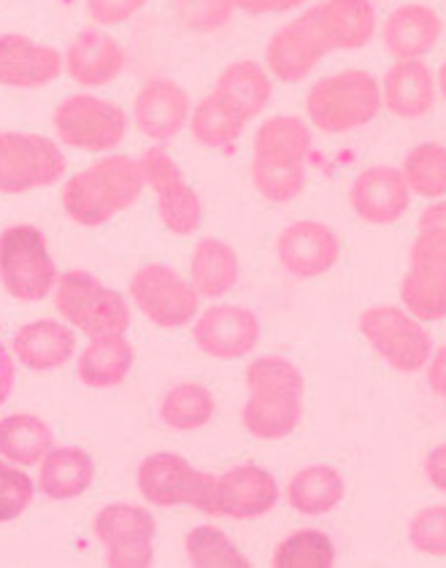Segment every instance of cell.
Here are the masks:
<instances>
[{
	"label": "cell",
	"mask_w": 446,
	"mask_h": 568,
	"mask_svg": "<svg viewBox=\"0 0 446 568\" xmlns=\"http://www.w3.org/2000/svg\"><path fill=\"white\" fill-rule=\"evenodd\" d=\"M144 171L128 154H107L82 174L71 176L63 187L68 217L84 227H98L133 206L144 193Z\"/></svg>",
	"instance_id": "obj_1"
},
{
	"label": "cell",
	"mask_w": 446,
	"mask_h": 568,
	"mask_svg": "<svg viewBox=\"0 0 446 568\" xmlns=\"http://www.w3.org/2000/svg\"><path fill=\"white\" fill-rule=\"evenodd\" d=\"M246 390L241 419L252 436L263 442H278L295 434L303 415V393L306 382L284 357H260L246 368Z\"/></svg>",
	"instance_id": "obj_2"
},
{
	"label": "cell",
	"mask_w": 446,
	"mask_h": 568,
	"mask_svg": "<svg viewBox=\"0 0 446 568\" xmlns=\"http://www.w3.org/2000/svg\"><path fill=\"white\" fill-rule=\"evenodd\" d=\"M384 109L379 79L363 68H346L314 84L306 95V116L320 133L344 135L368 125Z\"/></svg>",
	"instance_id": "obj_3"
},
{
	"label": "cell",
	"mask_w": 446,
	"mask_h": 568,
	"mask_svg": "<svg viewBox=\"0 0 446 568\" xmlns=\"http://www.w3.org/2000/svg\"><path fill=\"white\" fill-rule=\"evenodd\" d=\"M54 308L73 328L95 336H125L130 325L128 301L87 271H65L54 284Z\"/></svg>",
	"instance_id": "obj_4"
},
{
	"label": "cell",
	"mask_w": 446,
	"mask_h": 568,
	"mask_svg": "<svg viewBox=\"0 0 446 568\" xmlns=\"http://www.w3.org/2000/svg\"><path fill=\"white\" fill-rule=\"evenodd\" d=\"M361 333L376 355L401 374L423 372L433 355L430 331L404 306H371L361 314Z\"/></svg>",
	"instance_id": "obj_5"
},
{
	"label": "cell",
	"mask_w": 446,
	"mask_h": 568,
	"mask_svg": "<svg viewBox=\"0 0 446 568\" xmlns=\"http://www.w3.org/2000/svg\"><path fill=\"white\" fill-rule=\"evenodd\" d=\"M58 280L41 231L33 225H14L0 233V282L11 298L39 304L54 293Z\"/></svg>",
	"instance_id": "obj_6"
},
{
	"label": "cell",
	"mask_w": 446,
	"mask_h": 568,
	"mask_svg": "<svg viewBox=\"0 0 446 568\" xmlns=\"http://www.w3.org/2000/svg\"><path fill=\"white\" fill-rule=\"evenodd\" d=\"M139 493L154 506H195L216 517V477L197 471L182 455L154 453L139 466Z\"/></svg>",
	"instance_id": "obj_7"
},
{
	"label": "cell",
	"mask_w": 446,
	"mask_h": 568,
	"mask_svg": "<svg viewBox=\"0 0 446 568\" xmlns=\"http://www.w3.org/2000/svg\"><path fill=\"white\" fill-rule=\"evenodd\" d=\"M65 154L47 135L0 133V195H22L63 179Z\"/></svg>",
	"instance_id": "obj_8"
},
{
	"label": "cell",
	"mask_w": 446,
	"mask_h": 568,
	"mask_svg": "<svg viewBox=\"0 0 446 568\" xmlns=\"http://www.w3.org/2000/svg\"><path fill=\"white\" fill-rule=\"evenodd\" d=\"M52 125L63 144L79 152H111L125 141L128 114L95 95H73L58 106Z\"/></svg>",
	"instance_id": "obj_9"
},
{
	"label": "cell",
	"mask_w": 446,
	"mask_h": 568,
	"mask_svg": "<svg viewBox=\"0 0 446 568\" xmlns=\"http://www.w3.org/2000/svg\"><path fill=\"white\" fill-rule=\"evenodd\" d=\"M130 295L141 314L158 328H184L197 317L201 295L179 271L163 263H146L135 271Z\"/></svg>",
	"instance_id": "obj_10"
},
{
	"label": "cell",
	"mask_w": 446,
	"mask_h": 568,
	"mask_svg": "<svg viewBox=\"0 0 446 568\" xmlns=\"http://www.w3.org/2000/svg\"><path fill=\"white\" fill-rule=\"evenodd\" d=\"M401 304L425 325L446 320V236L417 231L401 280Z\"/></svg>",
	"instance_id": "obj_11"
},
{
	"label": "cell",
	"mask_w": 446,
	"mask_h": 568,
	"mask_svg": "<svg viewBox=\"0 0 446 568\" xmlns=\"http://www.w3.org/2000/svg\"><path fill=\"white\" fill-rule=\"evenodd\" d=\"M139 163L141 171H144L146 184L154 190V197H158L160 222L165 225V231L176 233V236H192L203 222L201 197L184 182L182 171L173 163L171 154L160 150V146H152V150L144 152Z\"/></svg>",
	"instance_id": "obj_12"
},
{
	"label": "cell",
	"mask_w": 446,
	"mask_h": 568,
	"mask_svg": "<svg viewBox=\"0 0 446 568\" xmlns=\"http://www.w3.org/2000/svg\"><path fill=\"white\" fill-rule=\"evenodd\" d=\"M327 52L333 49L322 33L314 9H308L276 30L265 49V68L278 82L297 84L317 68Z\"/></svg>",
	"instance_id": "obj_13"
},
{
	"label": "cell",
	"mask_w": 446,
	"mask_h": 568,
	"mask_svg": "<svg viewBox=\"0 0 446 568\" xmlns=\"http://www.w3.org/2000/svg\"><path fill=\"white\" fill-rule=\"evenodd\" d=\"M276 257L295 280H317L333 271L341 257V239L331 225L301 220L284 227L276 241Z\"/></svg>",
	"instance_id": "obj_14"
},
{
	"label": "cell",
	"mask_w": 446,
	"mask_h": 568,
	"mask_svg": "<svg viewBox=\"0 0 446 568\" xmlns=\"http://www.w3.org/2000/svg\"><path fill=\"white\" fill-rule=\"evenodd\" d=\"M192 336L203 355L216 357V361H241L255 349L260 320L252 308L216 304L197 314Z\"/></svg>",
	"instance_id": "obj_15"
},
{
	"label": "cell",
	"mask_w": 446,
	"mask_h": 568,
	"mask_svg": "<svg viewBox=\"0 0 446 568\" xmlns=\"http://www.w3.org/2000/svg\"><path fill=\"white\" fill-rule=\"evenodd\" d=\"M352 212L371 225H393L406 214L412 203V190L404 171L393 165H374L365 169L361 176L352 182L349 190Z\"/></svg>",
	"instance_id": "obj_16"
},
{
	"label": "cell",
	"mask_w": 446,
	"mask_h": 568,
	"mask_svg": "<svg viewBox=\"0 0 446 568\" xmlns=\"http://www.w3.org/2000/svg\"><path fill=\"white\" fill-rule=\"evenodd\" d=\"M65 58L54 47L39 44L28 36H0V84L3 88L39 90L60 79Z\"/></svg>",
	"instance_id": "obj_17"
},
{
	"label": "cell",
	"mask_w": 446,
	"mask_h": 568,
	"mask_svg": "<svg viewBox=\"0 0 446 568\" xmlns=\"http://www.w3.org/2000/svg\"><path fill=\"white\" fill-rule=\"evenodd\" d=\"M192 101L187 90L173 79H152L141 88L133 103L135 128L152 141H171L187 128Z\"/></svg>",
	"instance_id": "obj_18"
},
{
	"label": "cell",
	"mask_w": 446,
	"mask_h": 568,
	"mask_svg": "<svg viewBox=\"0 0 446 568\" xmlns=\"http://www.w3.org/2000/svg\"><path fill=\"white\" fill-rule=\"evenodd\" d=\"M278 501L274 474L260 466H235L216 477V517L255 520L268 515Z\"/></svg>",
	"instance_id": "obj_19"
},
{
	"label": "cell",
	"mask_w": 446,
	"mask_h": 568,
	"mask_svg": "<svg viewBox=\"0 0 446 568\" xmlns=\"http://www.w3.org/2000/svg\"><path fill=\"white\" fill-rule=\"evenodd\" d=\"M444 22L425 3H404L382 22V44L395 60H423L442 41Z\"/></svg>",
	"instance_id": "obj_20"
},
{
	"label": "cell",
	"mask_w": 446,
	"mask_h": 568,
	"mask_svg": "<svg viewBox=\"0 0 446 568\" xmlns=\"http://www.w3.org/2000/svg\"><path fill=\"white\" fill-rule=\"evenodd\" d=\"M128 54L101 28H87L65 54V71L79 88H107L125 71Z\"/></svg>",
	"instance_id": "obj_21"
},
{
	"label": "cell",
	"mask_w": 446,
	"mask_h": 568,
	"mask_svg": "<svg viewBox=\"0 0 446 568\" xmlns=\"http://www.w3.org/2000/svg\"><path fill=\"white\" fill-rule=\"evenodd\" d=\"M438 82L425 60H395L382 82L384 109L401 120H419L436 103Z\"/></svg>",
	"instance_id": "obj_22"
},
{
	"label": "cell",
	"mask_w": 446,
	"mask_h": 568,
	"mask_svg": "<svg viewBox=\"0 0 446 568\" xmlns=\"http://www.w3.org/2000/svg\"><path fill=\"white\" fill-rule=\"evenodd\" d=\"M331 49L355 52L376 36V11L371 0H322L312 6Z\"/></svg>",
	"instance_id": "obj_23"
},
{
	"label": "cell",
	"mask_w": 446,
	"mask_h": 568,
	"mask_svg": "<svg viewBox=\"0 0 446 568\" xmlns=\"http://www.w3.org/2000/svg\"><path fill=\"white\" fill-rule=\"evenodd\" d=\"M77 349V336L58 320H39L17 331L14 355L30 372H52L65 366Z\"/></svg>",
	"instance_id": "obj_24"
},
{
	"label": "cell",
	"mask_w": 446,
	"mask_h": 568,
	"mask_svg": "<svg viewBox=\"0 0 446 568\" xmlns=\"http://www.w3.org/2000/svg\"><path fill=\"white\" fill-rule=\"evenodd\" d=\"M241 274L239 255L222 239H201L192 250L190 282L201 298H222L235 287Z\"/></svg>",
	"instance_id": "obj_25"
},
{
	"label": "cell",
	"mask_w": 446,
	"mask_h": 568,
	"mask_svg": "<svg viewBox=\"0 0 446 568\" xmlns=\"http://www.w3.org/2000/svg\"><path fill=\"white\" fill-rule=\"evenodd\" d=\"M95 479V463L84 449L58 447L49 449L41 460L39 487L52 501H71L79 498Z\"/></svg>",
	"instance_id": "obj_26"
},
{
	"label": "cell",
	"mask_w": 446,
	"mask_h": 568,
	"mask_svg": "<svg viewBox=\"0 0 446 568\" xmlns=\"http://www.w3.org/2000/svg\"><path fill=\"white\" fill-rule=\"evenodd\" d=\"M214 92L252 122L268 109L271 95H274V82H271L268 68L252 63V60H235L216 77Z\"/></svg>",
	"instance_id": "obj_27"
},
{
	"label": "cell",
	"mask_w": 446,
	"mask_h": 568,
	"mask_svg": "<svg viewBox=\"0 0 446 568\" xmlns=\"http://www.w3.org/2000/svg\"><path fill=\"white\" fill-rule=\"evenodd\" d=\"M130 368H133V347L125 336H95L79 355L77 374L87 387L109 390L128 379Z\"/></svg>",
	"instance_id": "obj_28"
},
{
	"label": "cell",
	"mask_w": 446,
	"mask_h": 568,
	"mask_svg": "<svg viewBox=\"0 0 446 568\" xmlns=\"http://www.w3.org/2000/svg\"><path fill=\"white\" fill-rule=\"evenodd\" d=\"M246 125H250V120L216 92L203 98L190 116L192 139L206 150L216 152L233 150L235 141L244 135Z\"/></svg>",
	"instance_id": "obj_29"
},
{
	"label": "cell",
	"mask_w": 446,
	"mask_h": 568,
	"mask_svg": "<svg viewBox=\"0 0 446 568\" xmlns=\"http://www.w3.org/2000/svg\"><path fill=\"white\" fill-rule=\"evenodd\" d=\"M312 152V131L297 116H274L265 120L255 133V160L282 165H306Z\"/></svg>",
	"instance_id": "obj_30"
},
{
	"label": "cell",
	"mask_w": 446,
	"mask_h": 568,
	"mask_svg": "<svg viewBox=\"0 0 446 568\" xmlns=\"http://www.w3.org/2000/svg\"><path fill=\"white\" fill-rule=\"evenodd\" d=\"M344 498V477L333 466L301 468L287 485V501L306 517H320L333 511Z\"/></svg>",
	"instance_id": "obj_31"
},
{
	"label": "cell",
	"mask_w": 446,
	"mask_h": 568,
	"mask_svg": "<svg viewBox=\"0 0 446 568\" xmlns=\"http://www.w3.org/2000/svg\"><path fill=\"white\" fill-rule=\"evenodd\" d=\"M52 449V430L36 415H9L0 419V455L14 466H36Z\"/></svg>",
	"instance_id": "obj_32"
},
{
	"label": "cell",
	"mask_w": 446,
	"mask_h": 568,
	"mask_svg": "<svg viewBox=\"0 0 446 568\" xmlns=\"http://www.w3.org/2000/svg\"><path fill=\"white\" fill-rule=\"evenodd\" d=\"M216 412L214 395L197 382H184L165 395L160 404V419L179 434H192L212 423Z\"/></svg>",
	"instance_id": "obj_33"
},
{
	"label": "cell",
	"mask_w": 446,
	"mask_h": 568,
	"mask_svg": "<svg viewBox=\"0 0 446 568\" xmlns=\"http://www.w3.org/2000/svg\"><path fill=\"white\" fill-rule=\"evenodd\" d=\"M404 176L412 195L425 197V201H442L446 197V146L427 141V144L414 146L404 163Z\"/></svg>",
	"instance_id": "obj_34"
},
{
	"label": "cell",
	"mask_w": 446,
	"mask_h": 568,
	"mask_svg": "<svg viewBox=\"0 0 446 568\" xmlns=\"http://www.w3.org/2000/svg\"><path fill=\"white\" fill-rule=\"evenodd\" d=\"M98 539L103 545H122V541H135V539H154V530L158 523L149 515L144 506L133 504H111L107 509L98 511L95 523H92Z\"/></svg>",
	"instance_id": "obj_35"
},
{
	"label": "cell",
	"mask_w": 446,
	"mask_h": 568,
	"mask_svg": "<svg viewBox=\"0 0 446 568\" xmlns=\"http://www.w3.org/2000/svg\"><path fill=\"white\" fill-rule=\"evenodd\" d=\"M190 564L195 568H250V560L214 525H197L184 539Z\"/></svg>",
	"instance_id": "obj_36"
},
{
	"label": "cell",
	"mask_w": 446,
	"mask_h": 568,
	"mask_svg": "<svg viewBox=\"0 0 446 568\" xmlns=\"http://www.w3.org/2000/svg\"><path fill=\"white\" fill-rule=\"evenodd\" d=\"M274 568H331L336 566V545L322 530H297L276 547Z\"/></svg>",
	"instance_id": "obj_37"
},
{
	"label": "cell",
	"mask_w": 446,
	"mask_h": 568,
	"mask_svg": "<svg viewBox=\"0 0 446 568\" xmlns=\"http://www.w3.org/2000/svg\"><path fill=\"white\" fill-rule=\"evenodd\" d=\"M252 184L265 201L290 203L306 190V165L265 163L252 158Z\"/></svg>",
	"instance_id": "obj_38"
},
{
	"label": "cell",
	"mask_w": 446,
	"mask_h": 568,
	"mask_svg": "<svg viewBox=\"0 0 446 568\" xmlns=\"http://www.w3.org/2000/svg\"><path fill=\"white\" fill-rule=\"evenodd\" d=\"M179 22L192 33H216L235 14V0H173Z\"/></svg>",
	"instance_id": "obj_39"
},
{
	"label": "cell",
	"mask_w": 446,
	"mask_h": 568,
	"mask_svg": "<svg viewBox=\"0 0 446 568\" xmlns=\"http://www.w3.org/2000/svg\"><path fill=\"white\" fill-rule=\"evenodd\" d=\"M408 541L430 558H446V504L419 509L408 523Z\"/></svg>",
	"instance_id": "obj_40"
},
{
	"label": "cell",
	"mask_w": 446,
	"mask_h": 568,
	"mask_svg": "<svg viewBox=\"0 0 446 568\" xmlns=\"http://www.w3.org/2000/svg\"><path fill=\"white\" fill-rule=\"evenodd\" d=\"M33 479L20 468L0 460V525L17 520L33 501Z\"/></svg>",
	"instance_id": "obj_41"
},
{
	"label": "cell",
	"mask_w": 446,
	"mask_h": 568,
	"mask_svg": "<svg viewBox=\"0 0 446 568\" xmlns=\"http://www.w3.org/2000/svg\"><path fill=\"white\" fill-rule=\"evenodd\" d=\"M144 6L146 0H87V14L101 28H114L133 20Z\"/></svg>",
	"instance_id": "obj_42"
},
{
	"label": "cell",
	"mask_w": 446,
	"mask_h": 568,
	"mask_svg": "<svg viewBox=\"0 0 446 568\" xmlns=\"http://www.w3.org/2000/svg\"><path fill=\"white\" fill-rule=\"evenodd\" d=\"M152 539H135L122 541V545H111L107 555V566L111 568H146L152 566Z\"/></svg>",
	"instance_id": "obj_43"
},
{
	"label": "cell",
	"mask_w": 446,
	"mask_h": 568,
	"mask_svg": "<svg viewBox=\"0 0 446 568\" xmlns=\"http://www.w3.org/2000/svg\"><path fill=\"white\" fill-rule=\"evenodd\" d=\"M306 0H235L241 11L255 17H271V14H287L295 11L297 6H303Z\"/></svg>",
	"instance_id": "obj_44"
},
{
	"label": "cell",
	"mask_w": 446,
	"mask_h": 568,
	"mask_svg": "<svg viewBox=\"0 0 446 568\" xmlns=\"http://www.w3.org/2000/svg\"><path fill=\"white\" fill-rule=\"evenodd\" d=\"M425 372H427V385H430V390L442 400H446V344L444 347L433 349Z\"/></svg>",
	"instance_id": "obj_45"
},
{
	"label": "cell",
	"mask_w": 446,
	"mask_h": 568,
	"mask_svg": "<svg viewBox=\"0 0 446 568\" xmlns=\"http://www.w3.org/2000/svg\"><path fill=\"white\" fill-rule=\"evenodd\" d=\"M419 233H436V236H446V197L433 201L430 206L419 214L417 220Z\"/></svg>",
	"instance_id": "obj_46"
},
{
	"label": "cell",
	"mask_w": 446,
	"mask_h": 568,
	"mask_svg": "<svg viewBox=\"0 0 446 568\" xmlns=\"http://www.w3.org/2000/svg\"><path fill=\"white\" fill-rule=\"evenodd\" d=\"M425 474L430 479V485L446 496V444H438V447H433L427 453Z\"/></svg>",
	"instance_id": "obj_47"
},
{
	"label": "cell",
	"mask_w": 446,
	"mask_h": 568,
	"mask_svg": "<svg viewBox=\"0 0 446 568\" xmlns=\"http://www.w3.org/2000/svg\"><path fill=\"white\" fill-rule=\"evenodd\" d=\"M17 382V374H14V361H11L9 349L0 344V406H3V400L9 398L11 387H14Z\"/></svg>",
	"instance_id": "obj_48"
},
{
	"label": "cell",
	"mask_w": 446,
	"mask_h": 568,
	"mask_svg": "<svg viewBox=\"0 0 446 568\" xmlns=\"http://www.w3.org/2000/svg\"><path fill=\"white\" fill-rule=\"evenodd\" d=\"M436 82H438V92H442V98L446 101V63L438 68V73H436Z\"/></svg>",
	"instance_id": "obj_49"
}]
</instances>
